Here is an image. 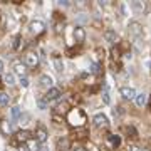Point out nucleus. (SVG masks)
Returning <instances> with one entry per match:
<instances>
[{"label": "nucleus", "mask_w": 151, "mask_h": 151, "mask_svg": "<svg viewBox=\"0 0 151 151\" xmlns=\"http://www.w3.org/2000/svg\"><path fill=\"white\" fill-rule=\"evenodd\" d=\"M128 32H129L133 37L139 39L141 35H143V25H141L139 22L131 20V22H129V25H128Z\"/></svg>", "instance_id": "1"}, {"label": "nucleus", "mask_w": 151, "mask_h": 151, "mask_svg": "<svg viewBox=\"0 0 151 151\" xmlns=\"http://www.w3.org/2000/svg\"><path fill=\"white\" fill-rule=\"evenodd\" d=\"M92 123H94V126H96V128H108V126H109V119H108V116H106V114L97 113V114H94Z\"/></svg>", "instance_id": "2"}, {"label": "nucleus", "mask_w": 151, "mask_h": 151, "mask_svg": "<svg viewBox=\"0 0 151 151\" xmlns=\"http://www.w3.org/2000/svg\"><path fill=\"white\" fill-rule=\"evenodd\" d=\"M25 65L32 67V69L39 65V55L35 50H29L27 54H25Z\"/></svg>", "instance_id": "3"}, {"label": "nucleus", "mask_w": 151, "mask_h": 151, "mask_svg": "<svg viewBox=\"0 0 151 151\" xmlns=\"http://www.w3.org/2000/svg\"><path fill=\"white\" fill-rule=\"evenodd\" d=\"M72 35H74V40L77 44H82L84 40H86V30H84V27H82V25H76Z\"/></svg>", "instance_id": "4"}, {"label": "nucleus", "mask_w": 151, "mask_h": 151, "mask_svg": "<svg viewBox=\"0 0 151 151\" xmlns=\"http://www.w3.org/2000/svg\"><path fill=\"white\" fill-rule=\"evenodd\" d=\"M44 29H45V24H44L42 20H32L30 24H29V30L32 34H42L44 32Z\"/></svg>", "instance_id": "5"}, {"label": "nucleus", "mask_w": 151, "mask_h": 151, "mask_svg": "<svg viewBox=\"0 0 151 151\" xmlns=\"http://www.w3.org/2000/svg\"><path fill=\"white\" fill-rule=\"evenodd\" d=\"M47 129H45V126H42V124H40V126H39L37 128V131H35V139H37V143L39 145H44V143H45V141H47Z\"/></svg>", "instance_id": "6"}, {"label": "nucleus", "mask_w": 151, "mask_h": 151, "mask_svg": "<svg viewBox=\"0 0 151 151\" xmlns=\"http://www.w3.org/2000/svg\"><path fill=\"white\" fill-rule=\"evenodd\" d=\"M60 97V89L59 87H52V89H49L47 92H45V96H44V99L45 101H54V99H59Z\"/></svg>", "instance_id": "7"}, {"label": "nucleus", "mask_w": 151, "mask_h": 151, "mask_svg": "<svg viewBox=\"0 0 151 151\" xmlns=\"http://www.w3.org/2000/svg\"><path fill=\"white\" fill-rule=\"evenodd\" d=\"M119 92H121V96L124 97V99H129V101H133L136 97V91L133 89V87H128V86H124L119 89Z\"/></svg>", "instance_id": "8"}, {"label": "nucleus", "mask_w": 151, "mask_h": 151, "mask_svg": "<svg viewBox=\"0 0 151 151\" xmlns=\"http://www.w3.org/2000/svg\"><path fill=\"white\" fill-rule=\"evenodd\" d=\"M108 146L111 148V150H116V148H119V146H121V136H118V134H109V136H108Z\"/></svg>", "instance_id": "9"}, {"label": "nucleus", "mask_w": 151, "mask_h": 151, "mask_svg": "<svg viewBox=\"0 0 151 151\" xmlns=\"http://www.w3.org/2000/svg\"><path fill=\"white\" fill-rule=\"evenodd\" d=\"M104 39H106V42L109 44H116L118 42V32L113 30V29H108V30H104Z\"/></svg>", "instance_id": "10"}, {"label": "nucleus", "mask_w": 151, "mask_h": 151, "mask_svg": "<svg viewBox=\"0 0 151 151\" xmlns=\"http://www.w3.org/2000/svg\"><path fill=\"white\" fill-rule=\"evenodd\" d=\"M69 150H70V143H69V139H67L65 136L59 138V139H57V151H69Z\"/></svg>", "instance_id": "11"}, {"label": "nucleus", "mask_w": 151, "mask_h": 151, "mask_svg": "<svg viewBox=\"0 0 151 151\" xmlns=\"http://www.w3.org/2000/svg\"><path fill=\"white\" fill-rule=\"evenodd\" d=\"M52 84H54V81H52V77L50 76H47V74H44V76H40V86L44 87V89H52Z\"/></svg>", "instance_id": "12"}, {"label": "nucleus", "mask_w": 151, "mask_h": 151, "mask_svg": "<svg viewBox=\"0 0 151 151\" xmlns=\"http://www.w3.org/2000/svg\"><path fill=\"white\" fill-rule=\"evenodd\" d=\"M131 9H133L136 14H143V12L146 10V4L141 2V0H134V2H131Z\"/></svg>", "instance_id": "13"}, {"label": "nucleus", "mask_w": 151, "mask_h": 151, "mask_svg": "<svg viewBox=\"0 0 151 151\" xmlns=\"http://www.w3.org/2000/svg\"><path fill=\"white\" fill-rule=\"evenodd\" d=\"M14 72H15L19 77H24V76H25V72H27L25 64H22V62H15V64H14Z\"/></svg>", "instance_id": "14"}, {"label": "nucleus", "mask_w": 151, "mask_h": 151, "mask_svg": "<svg viewBox=\"0 0 151 151\" xmlns=\"http://www.w3.org/2000/svg\"><path fill=\"white\" fill-rule=\"evenodd\" d=\"M15 139H17V143H27L30 139V133L29 131H19L15 136Z\"/></svg>", "instance_id": "15"}, {"label": "nucleus", "mask_w": 151, "mask_h": 151, "mask_svg": "<svg viewBox=\"0 0 151 151\" xmlns=\"http://www.w3.org/2000/svg\"><path fill=\"white\" fill-rule=\"evenodd\" d=\"M10 129H12L10 123H9L7 119H2V121H0V131H2V134L9 136V134H10Z\"/></svg>", "instance_id": "16"}, {"label": "nucleus", "mask_w": 151, "mask_h": 151, "mask_svg": "<svg viewBox=\"0 0 151 151\" xmlns=\"http://www.w3.org/2000/svg\"><path fill=\"white\" fill-rule=\"evenodd\" d=\"M25 146H27L29 151H39V150H40V145L37 143V139H32V138L25 143Z\"/></svg>", "instance_id": "17"}, {"label": "nucleus", "mask_w": 151, "mask_h": 151, "mask_svg": "<svg viewBox=\"0 0 151 151\" xmlns=\"http://www.w3.org/2000/svg\"><path fill=\"white\" fill-rule=\"evenodd\" d=\"M124 133L128 134V138H133V139L138 138V131H136L134 126H126V128H124Z\"/></svg>", "instance_id": "18"}, {"label": "nucleus", "mask_w": 151, "mask_h": 151, "mask_svg": "<svg viewBox=\"0 0 151 151\" xmlns=\"http://www.w3.org/2000/svg\"><path fill=\"white\" fill-rule=\"evenodd\" d=\"M10 116L14 121H17V119H20L22 116V109L19 108V106H14V108H10Z\"/></svg>", "instance_id": "19"}, {"label": "nucleus", "mask_w": 151, "mask_h": 151, "mask_svg": "<svg viewBox=\"0 0 151 151\" xmlns=\"http://www.w3.org/2000/svg\"><path fill=\"white\" fill-rule=\"evenodd\" d=\"M134 101H136V104H138L139 108H143V106L146 104V94H145V92H141V94H136Z\"/></svg>", "instance_id": "20"}, {"label": "nucleus", "mask_w": 151, "mask_h": 151, "mask_svg": "<svg viewBox=\"0 0 151 151\" xmlns=\"http://www.w3.org/2000/svg\"><path fill=\"white\" fill-rule=\"evenodd\" d=\"M54 67H55V70H57L59 74H62V72H64V62H62L59 57H55V59H54Z\"/></svg>", "instance_id": "21"}, {"label": "nucleus", "mask_w": 151, "mask_h": 151, "mask_svg": "<svg viewBox=\"0 0 151 151\" xmlns=\"http://www.w3.org/2000/svg\"><path fill=\"white\" fill-rule=\"evenodd\" d=\"M10 103V96L7 92H0V106H9Z\"/></svg>", "instance_id": "22"}, {"label": "nucleus", "mask_w": 151, "mask_h": 151, "mask_svg": "<svg viewBox=\"0 0 151 151\" xmlns=\"http://www.w3.org/2000/svg\"><path fill=\"white\" fill-rule=\"evenodd\" d=\"M4 81H5V84H9V86H14V84H15V77H14V74H9V72H7V74L4 76Z\"/></svg>", "instance_id": "23"}, {"label": "nucleus", "mask_w": 151, "mask_h": 151, "mask_svg": "<svg viewBox=\"0 0 151 151\" xmlns=\"http://www.w3.org/2000/svg\"><path fill=\"white\" fill-rule=\"evenodd\" d=\"M103 101H104V104H109V103H111V99H109V89H108V86H104V89H103Z\"/></svg>", "instance_id": "24"}, {"label": "nucleus", "mask_w": 151, "mask_h": 151, "mask_svg": "<svg viewBox=\"0 0 151 151\" xmlns=\"http://www.w3.org/2000/svg\"><path fill=\"white\" fill-rule=\"evenodd\" d=\"M37 108L39 109H47V101H45V99H44V97H39L37 99Z\"/></svg>", "instance_id": "25"}, {"label": "nucleus", "mask_w": 151, "mask_h": 151, "mask_svg": "<svg viewBox=\"0 0 151 151\" xmlns=\"http://www.w3.org/2000/svg\"><path fill=\"white\" fill-rule=\"evenodd\" d=\"M111 55H113V60H118L119 55H121L119 49H118V47H113V49H111Z\"/></svg>", "instance_id": "26"}, {"label": "nucleus", "mask_w": 151, "mask_h": 151, "mask_svg": "<svg viewBox=\"0 0 151 151\" xmlns=\"http://www.w3.org/2000/svg\"><path fill=\"white\" fill-rule=\"evenodd\" d=\"M19 82H20V86H22V87H29V84H30V82H29V77H27V76L20 77V79H19Z\"/></svg>", "instance_id": "27"}, {"label": "nucleus", "mask_w": 151, "mask_h": 151, "mask_svg": "<svg viewBox=\"0 0 151 151\" xmlns=\"http://www.w3.org/2000/svg\"><path fill=\"white\" fill-rule=\"evenodd\" d=\"M29 119H30V116H29V114L22 113V116H20V119H19V121H20V124H27Z\"/></svg>", "instance_id": "28"}, {"label": "nucleus", "mask_w": 151, "mask_h": 151, "mask_svg": "<svg viewBox=\"0 0 151 151\" xmlns=\"http://www.w3.org/2000/svg\"><path fill=\"white\" fill-rule=\"evenodd\" d=\"M14 25H15V20H14V17H12V15H9V17H7V27L12 29Z\"/></svg>", "instance_id": "29"}, {"label": "nucleus", "mask_w": 151, "mask_h": 151, "mask_svg": "<svg viewBox=\"0 0 151 151\" xmlns=\"http://www.w3.org/2000/svg\"><path fill=\"white\" fill-rule=\"evenodd\" d=\"M20 40H22V37H20V35H17V37L14 39V49H15V50H17L19 47H20Z\"/></svg>", "instance_id": "30"}, {"label": "nucleus", "mask_w": 151, "mask_h": 151, "mask_svg": "<svg viewBox=\"0 0 151 151\" xmlns=\"http://www.w3.org/2000/svg\"><path fill=\"white\" fill-rule=\"evenodd\" d=\"M91 72H94V74H99V64L92 62V64H91Z\"/></svg>", "instance_id": "31"}, {"label": "nucleus", "mask_w": 151, "mask_h": 151, "mask_svg": "<svg viewBox=\"0 0 151 151\" xmlns=\"http://www.w3.org/2000/svg\"><path fill=\"white\" fill-rule=\"evenodd\" d=\"M72 151H87V150L82 145H74L72 146Z\"/></svg>", "instance_id": "32"}, {"label": "nucleus", "mask_w": 151, "mask_h": 151, "mask_svg": "<svg viewBox=\"0 0 151 151\" xmlns=\"http://www.w3.org/2000/svg\"><path fill=\"white\" fill-rule=\"evenodd\" d=\"M128 151H143V150H141L139 146H136V145H129L128 146Z\"/></svg>", "instance_id": "33"}, {"label": "nucleus", "mask_w": 151, "mask_h": 151, "mask_svg": "<svg viewBox=\"0 0 151 151\" xmlns=\"http://www.w3.org/2000/svg\"><path fill=\"white\" fill-rule=\"evenodd\" d=\"M113 116H114V118H119V116H121V108L113 109Z\"/></svg>", "instance_id": "34"}, {"label": "nucleus", "mask_w": 151, "mask_h": 151, "mask_svg": "<svg viewBox=\"0 0 151 151\" xmlns=\"http://www.w3.org/2000/svg\"><path fill=\"white\" fill-rule=\"evenodd\" d=\"M19 151H29V150H27V146L25 145H20L19 146Z\"/></svg>", "instance_id": "35"}, {"label": "nucleus", "mask_w": 151, "mask_h": 151, "mask_svg": "<svg viewBox=\"0 0 151 151\" xmlns=\"http://www.w3.org/2000/svg\"><path fill=\"white\" fill-rule=\"evenodd\" d=\"M39 151H49V148H47V146H40V150H39Z\"/></svg>", "instance_id": "36"}, {"label": "nucleus", "mask_w": 151, "mask_h": 151, "mask_svg": "<svg viewBox=\"0 0 151 151\" xmlns=\"http://www.w3.org/2000/svg\"><path fill=\"white\" fill-rule=\"evenodd\" d=\"M2 70H4V62L0 60V72H2Z\"/></svg>", "instance_id": "37"}, {"label": "nucleus", "mask_w": 151, "mask_h": 151, "mask_svg": "<svg viewBox=\"0 0 151 151\" xmlns=\"http://www.w3.org/2000/svg\"><path fill=\"white\" fill-rule=\"evenodd\" d=\"M5 151H9V150H5Z\"/></svg>", "instance_id": "38"}]
</instances>
